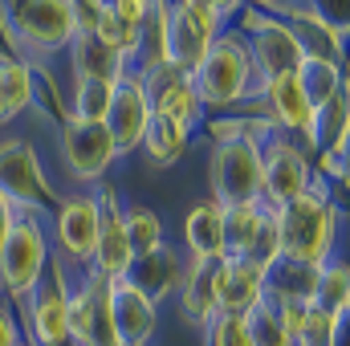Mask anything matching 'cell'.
<instances>
[{"label": "cell", "mask_w": 350, "mask_h": 346, "mask_svg": "<svg viewBox=\"0 0 350 346\" xmlns=\"http://www.w3.org/2000/svg\"><path fill=\"white\" fill-rule=\"evenodd\" d=\"M155 12V29H159V62H167L175 70L191 74L204 53L212 49V41L220 37V25L224 16L208 4V0H175L172 8L163 0L151 4Z\"/></svg>", "instance_id": "obj_1"}, {"label": "cell", "mask_w": 350, "mask_h": 346, "mask_svg": "<svg viewBox=\"0 0 350 346\" xmlns=\"http://www.w3.org/2000/svg\"><path fill=\"white\" fill-rule=\"evenodd\" d=\"M187 78H191V90H196L200 106L220 110V106L241 102V98L253 90V78H257L245 37H237V33H220V37L212 41V49L204 53V62H200Z\"/></svg>", "instance_id": "obj_2"}, {"label": "cell", "mask_w": 350, "mask_h": 346, "mask_svg": "<svg viewBox=\"0 0 350 346\" xmlns=\"http://www.w3.org/2000/svg\"><path fill=\"white\" fill-rule=\"evenodd\" d=\"M277 212V232H281V257L301 261V265H322L330 257L334 241V212L326 196L310 183L297 200L273 208Z\"/></svg>", "instance_id": "obj_3"}, {"label": "cell", "mask_w": 350, "mask_h": 346, "mask_svg": "<svg viewBox=\"0 0 350 346\" xmlns=\"http://www.w3.org/2000/svg\"><path fill=\"white\" fill-rule=\"evenodd\" d=\"M212 204H261V151L249 135H232L216 143L212 155Z\"/></svg>", "instance_id": "obj_4"}, {"label": "cell", "mask_w": 350, "mask_h": 346, "mask_svg": "<svg viewBox=\"0 0 350 346\" xmlns=\"http://www.w3.org/2000/svg\"><path fill=\"white\" fill-rule=\"evenodd\" d=\"M45 269H49V241H45L41 224L29 216H16L12 232L0 245V289L8 297L25 302L29 289L45 277Z\"/></svg>", "instance_id": "obj_5"}, {"label": "cell", "mask_w": 350, "mask_h": 346, "mask_svg": "<svg viewBox=\"0 0 350 346\" xmlns=\"http://www.w3.org/2000/svg\"><path fill=\"white\" fill-rule=\"evenodd\" d=\"M249 57H253V70L261 74V82L273 78H285V74H297L301 62L310 57L306 41L281 25V21H261V16H249Z\"/></svg>", "instance_id": "obj_6"}, {"label": "cell", "mask_w": 350, "mask_h": 346, "mask_svg": "<svg viewBox=\"0 0 350 346\" xmlns=\"http://www.w3.org/2000/svg\"><path fill=\"white\" fill-rule=\"evenodd\" d=\"M139 82H143V94H147L151 114L172 118V122H183L187 131L200 122L204 106H200V98H196V90H191V78H187L183 70H175L167 62H151V66L139 70Z\"/></svg>", "instance_id": "obj_7"}, {"label": "cell", "mask_w": 350, "mask_h": 346, "mask_svg": "<svg viewBox=\"0 0 350 346\" xmlns=\"http://www.w3.org/2000/svg\"><path fill=\"white\" fill-rule=\"evenodd\" d=\"M261 151V204L265 208H281L289 200H297L310 187V159L301 155V147L281 143V139H265L257 143Z\"/></svg>", "instance_id": "obj_8"}, {"label": "cell", "mask_w": 350, "mask_h": 346, "mask_svg": "<svg viewBox=\"0 0 350 346\" xmlns=\"http://www.w3.org/2000/svg\"><path fill=\"white\" fill-rule=\"evenodd\" d=\"M12 33L33 53H53V49L70 45L74 25H70L66 0H16L12 4Z\"/></svg>", "instance_id": "obj_9"}, {"label": "cell", "mask_w": 350, "mask_h": 346, "mask_svg": "<svg viewBox=\"0 0 350 346\" xmlns=\"http://www.w3.org/2000/svg\"><path fill=\"white\" fill-rule=\"evenodd\" d=\"M66 269L53 265L49 277H41L29 297H25V314H29V334L33 346H66L70 330H66Z\"/></svg>", "instance_id": "obj_10"}, {"label": "cell", "mask_w": 350, "mask_h": 346, "mask_svg": "<svg viewBox=\"0 0 350 346\" xmlns=\"http://www.w3.org/2000/svg\"><path fill=\"white\" fill-rule=\"evenodd\" d=\"M0 196L12 208H41L45 196H49L37 151L25 139H4L0 143Z\"/></svg>", "instance_id": "obj_11"}, {"label": "cell", "mask_w": 350, "mask_h": 346, "mask_svg": "<svg viewBox=\"0 0 350 346\" xmlns=\"http://www.w3.org/2000/svg\"><path fill=\"white\" fill-rule=\"evenodd\" d=\"M106 310H110V326L122 346H147L155 334V302L147 293H139L126 277H110L106 281Z\"/></svg>", "instance_id": "obj_12"}, {"label": "cell", "mask_w": 350, "mask_h": 346, "mask_svg": "<svg viewBox=\"0 0 350 346\" xmlns=\"http://www.w3.org/2000/svg\"><path fill=\"white\" fill-rule=\"evenodd\" d=\"M62 155H66L70 172L78 175V179H98L118 159L106 122H78V118H70L62 127Z\"/></svg>", "instance_id": "obj_13"}, {"label": "cell", "mask_w": 350, "mask_h": 346, "mask_svg": "<svg viewBox=\"0 0 350 346\" xmlns=\"http://www.w3.org/2000/svg\"><path fill=\"white\" fill-rule=\"evenodd\" d=\"M147 122H151V106H147V94L139 74H126L118 90H114V102H110V114H106V131L114 139V151H135L147 135Z\"/></svg>", "instance_id": "obj_14"}, {"label": "cell", "mask_w": 350, "mask_h": 346, "mask_svg": "<svg viewBox=\"0 0 350 346\" xmlns=\"http://www.w3.org/2000/svg\"><path fill=\"white\" fill-rule=\"evenodd\" d=\"M57 241L66 249V257L78 265H94V249H98V196H70L62 200L57 216H53Z\"/></svg>", "instance_id": "obj_15"}, {"label": "cell", "mask_w": 350, "mask_h": 346, "mask_svg": "<svg viewBox=\"0 0 350 346\" xmlns=\"http://www.w3.org/2000/svg\"><path fill=\"white\" fill-rule=\"evenodd\" d=\"M131 241H126V224H122V208L110 191L98 196V249H94V273L98 277H126L131 269Z\"/></svg>", "instance_id": "obj_16"}, {"label": "cell", "mask_w": 350, "mask_h": 346, "mask_svg": "<svg viewBox=\"0 0 350 346\" xmlns=\"http://www.w3.org/2000/svg\"><path fill=\"white\" fill-rule=\"evenodd\" d=\"M265 297V273L245 257H220L216 269V314H249Z\"/></svg>", "instance_id": "obj_17"}, {"label": "cell", "mask_w": 350, "mask_h": 346, "mask_svg": "<svg viewBox=\"0 0 350 346\" xmlns=\"http://www.w3.org/2000/svg\"><path fill=\"white\" fill-rule=\"evenodd\" d=\"M183 269H187V261L179 257V249L159 245V249H151V253H143V257L131 261L126 281H131L139 293H147L151 302H159V297H167V293H179Z\"/></svg>", "instance_id": "obj_18"}, {"label": "cell", "mask_w": 350, "mask_h": 346, "mask_svg": "<svg viewBox=\"0 0 350 346\" xmlns=\"http://www.w3.org/2000/svg\"><path fill=\"white\" fill-rule=\"evenodd\" d=\"M265 90V102L273 110V122L285 127V131H314V106L306 98V90L297 82V74H285V78H273V82H261Z\"/></svg>", "instance_id": "obj_19"}, {"label": "cell", "mask_w": 350, "mask_h": 346, "mask_svg": "<svg viewBox=\"0 0 350 346\" xmlns=\"http://www.w3.org/2000/svg\"><path fill=\"white\" fill-rule=\"evenodd\" d=\"M216 269L220 257H191L183 269V281H179V302H183V314L191 322H212L216 318Z\"/></svg>", "instance_id": "obj_20"}, {"label": "cell", "mask_w": 350, "mask_h": 346, "mask_svg": "<svg viewBox=\"0 0 350 346\" xmlns=\"http://www.w3.org/2000/svg\"><path fill=\"white\" fill-rule=\"evenodd\" d=\"M70 62H74V74L78 78H90V82H122L126 78V62L102 45L94 33H74L70 37Z\"/></svg>", "instance_id": "obj_21"}, {"label": "cell", "mask_w": 350, "mask_h": 346, "mask_svg": "<svg viewBox=\"0 0 350 346\" xmlns=\"http://www.w3.org/2000/svg\"><path fill=\"white\" fill-rule=\"evenodd\" d=\"M183 241L191 249V257H224V232H220V204H196L183 220Z\"/></svg>", "instance_id": "obj_22"}, {"label": "cell", "mask_w": 350, "mask_h": 346, "mask_svg": "<svg viewBox=\"0 0 350 346\" xmlns=\"http://www.w3.org/2000/svg\"><path fill=\"white\" fill-rule=\"evenodd\" d=\"M347 86L334 90L318 110H314V131H310V147L322 151H347Z\"/></svg>", "instance_id": "obj_23"}, {"label": "cell", "mask_w": 350, "mask_h": 346, "mask_svg": "<svg viewBox=\"0 0 350 346\" xmlns=\"http://www.w3.org/2000/svg\"><path fill=\"white\" fill-rule=\"evenodd\" d=\"M310 306H318V310H326V314H334L342 322V314L350 306V269L342 257H326L318 265V285H314Z\"/></svg>", "instance_id": "obj_24"}, {"label": "cell", "mask_w": 350, "mask_h": 346, "mask_svg": "<svg viewBox=\"0 0 350 346\" xmlns=\"http://www.w3.org/2000/svg\"><path fill=\"white\" fill-rule=\"evenodd\" d=\"M33 106V70L0 53V122H12Z\"/></svg>", "instance_id": "obj_25"}, {"label": "cell", "mask_w": 350, "mask_h": 346, "mask_svg": "<svg viewBox=\"0 0 350 346\" xmlns=\"http://www.w3.org/2000/svg\"><path fill=\"white\" fill-rule=\"evenodd\" d=\"M265 204H237L220 208V232H224V257H245L257 228H261Z\"/></svg>", "instance_id": "obj_26"}, {"label": "cell", "mask_w": 350, "mask_h": 346, "mask_svg": "<svg viewBox=\"0 0 350 346\" xmlns=\"http://www.w3.org/2000/svg\"><path fill=\"white\" fill-rule=\"evenodd\" d=\"M187 139H191V131H187L183 122H172V118H159V114H151V122H147V135H143V147H147L151 163L167 168V163H175V159L187 151Z\"/></svg>", "instance_id": "obj_27"}, {"label": "cell", "mask_w": 350, "mask_h": 346, "mask_svg": "<svg viewBox=\"0 0 350 346\" xmlns=\"http://www.w3.org/2000/svg\"><path fill=\"white\" fill-rule=\"evenodd\" d=\"M94 326H98V306H94V285H82L78 293L66 297V330L74 346H94Z\"/></svg>", "instance_id": "obj_28"}, {"label": "cell", "mask_w": 350, "mask_h": 346, "mask_svg": "<svg viewBox=\"0 0 350 346\" xmlns=\"http://www.w3.org/2000/svg\"><path fill=\"white\" fill-rule=\"evenodd\" d=\"M122 224H126V241H131L135 257H143V253H151V249L163 245V220H159V212H151V208L139 204V208L122 212Z\"/></svg>", "instance_id": "obj_29"}, {"label": "cell", "mask_w": 350, "mask_h": 346, "mask_svg": "<svg viewBox=\"0 0 350 346\" xmlns=\"http://www.w3.org/2000/svg\"><path fill=\"white\" fill-rule=\"evenodd\" d=\"M114 82H90V78H78L74 86V118L78 122H106L110 114V102H114Z\"/></svg>", "instance_id": "obj_30"}, {"label": "cell", "mask_w": 350, "mask_h": 346, "mask_svg": "<svg viewBox=\"0 0 350 346\" xmlns=\"http://www.w3.org/2000/svg\"><path fill=\"white\" fill-rule=\"evenodd\" d=\"M245 322H249L253 346H293V338L285 334V326H281V318H277V310H273L269 297H261V302L245 314Z\"/></svg>", "instance_id": "obj_31"}, {"label": "cell", "mask_w": 350, "mask_h": 346, "mask_svg": "<svg viewBox=\"0 0 350 346\" xmlns=\"http://www.w3.org/2000/svg\"><path fill=\"white\" fill-rule=\"evenodd\" d=\"M245 261H253L261 273H269V269L281 261V232H277V212H273V208H265L261 228H257V237H253V245H249Z\"/></svg>", "instance_id": "obj_32"}, {"label": "cell", "mask_w": 350, "mask_h": 346, "mask_svg": "<svg viewBox=\"0 0 350 346\" xmlns=\"http://www.w3.org/2000/svg\"><path fill=\"white\" fill-rule=\"evenodd\" d=\"M338 330H342V322H338L334 314L310 306V310H306V326H301V334L293 338V346H338Z\"/></svg>", "instance_id": "obj_33"}, {"label": "cell", "mask_w": 350, "mask_h": 346, "mask_svg": "<svg viewBox=\"0 0 350 346\" xmlns=\"http://www.w3.org/2000/svg\"><path fill=\"white\" fill-rule=\"evenodd\" d=\"M208 346H253L245 314H216L208 330Z\"/></svg>", "instance_id": "obj_34"}, {"label": "cell", "mask_w": 350, "mask_h": 346, "mask_svg": "<svg viewBox=\"0 0 350 346\" xmlns=\"http://www.w3.org/2000/svg\"><path fill=\"white\" fill-rule=\"evenodd\" d=\"M66 8H70V25H74V33H94V25H98L106 0H66Z\"/></svg>", "instance_id": "obj_35"}, {"label": "cell", "mask_w": 350, "mask_h": 346, "mask_svg": "<svg viewBox=\"0 0 350 346\" xmlns=\"http://www.w3.org/2000/svg\"><path fill=\"white\" fill-rule=\"evenodd\" d=\"M151 4H155V0H106V8H110L118 21H126V25H147Z\"/></svg>", "instance_id": "obj_36"}, {"label": "cell", "mask_w": 350, "mask_h": 346, "mask_svg": "<svg viewBox=\"0 0 350 346\" xmlns=\"http://www.w3.org/2000/svg\"><path fill=\"white\" fill-rule=\"evenodd\" d=\"M21 343V330H16V322H12V314L0 306V346H16Z\"/></svg>", "instance_id": "obj_37"}, {"label": "cell", "mask_w": 350, "mask_h": 346, "mask_svg": "<svg viewBox=\"0 0 350 346\" xmlns=\"http://www.w3.org/2000/svg\"><path fill=\"white\" fill-rule=\"evenodd\" d=\"M12 224H16V208L0 196V245H4V237L12 232Z\"/></svg>", "instance_id": "obj_38"}, {"label": "cell", "mask_w": 350, "mask_h": 346, "mask_svg": "<svg viewBox=\"0 0 350 346\" xmlns=\"http://www.w3.org/2000/svg\"><path fill=\"white\" fill-rule=\"evenodd\" d=\"M208 4H212V8H216L220 16H232V12L241 8V0H208Z\"/></svg>", "instance_id": "obj_39"}, {"label": "cell", "mask_w": 350, "mask_h": 346, "mask_svg": "<svg viewBox=\"0 0 350 346\" xmlns=\"http://www.w3.org/2000/svg\"><path fill=\"white\" fill-rule=\"evenodd\" d=\"M257 4H273V0H257Z\"/></svg>", "instance_id": "obj_40"}, {"label": "cell", "mask_w": 350, "mask_h": 346, "mask_svg": "<svg viewBox=\"0 0 350 346\" xmlns=\"http://www.w3.org/2000/svg\"><path fill=\"white\" fill-rule=\"evenodd\" d=\"M16 346H33V343H16Z\"/></svg>", "instance_id": "obj_41"}]
</instances>
